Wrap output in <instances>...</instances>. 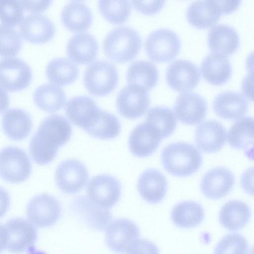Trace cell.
Segmentation results:
<instances>
[{"label":"cell","mask_w":254,"mask_h":254,"mask_svg":"<svg viewBox=\"0 0 254 254\" xmlns=\"http://www.w3.org/2000/svg\"><path fill=\"white\" fill-rule=\"evenodd\" d=\"M71 127L63 116L52 115L39 125L31 139L29 151L33 160L39 165L51 162L57 155L59 147L70 138Z\"/></svg>","instance_id":"1"},{"label":"cell","mask_w":254,"mask_h":254,"mask_svg":"<svg viewBox=\"0 0 254 254\" xmlns=\"http://www.w3.org/2000/svg\"><path fill=\"white\" fill-rule=\"evenodd\" d=\"M161 162L169 174L187 177L197 172L202 163V156L192 144L186 142L171 143L161 153Z\"/></svg>","instance_id":"2"},{"label":"cell","mask_w":254,"mask_h":254,"mask_svg":"<svg viewBox=\"0 0 254 254\" xmlns=\"http://www.w3.org/2000/svg\"><path fill=\"white\" fill-rule=\"evenodd\" d=\"M141 46V40L138 33L131 28L124 26L112 29L106 35L103 43L106 55L120 63L134 59Z\"/></svg>","instance_id":"3"},{"label":"cell","mask_w":254,"mask_h":254,"mask_svg":"<svg viewBox=\"0 0 254 254\" xmlns=\"http://www.w3.org/2000/svg\"><path fill=\"white\" fill-rule=\"evenodd\" d=\"M37 238L34 225L21 218L8 220L0 226V250L19 254L34 246Z\"/></svg>","instance_id":"4"},{"label":"cell","mask_w":254,"mask_h":254,"mask_svg":"<svg viewBox=\"0 0 254 254\" xmlns=\"http://www.w3.org/2000/svg\"><path fill=\"white\" fill-rule=\"evenodd\" d=\"M118 72L112 63L105 60H96L86 68L83 82L86 89L92 94L105 96L116 87Z\"/></svg>","instance_id":"5"},{"label":"cell","mask_w":254,"mask_h":254,"mask_svg":"<svg viewBox=\"0 0 254 254\" xmlns=\"http://www.w3.org/2000/svg\"><path fill=\"white\" fill-rule=\"evenodd\" d=\"M149 57L157 62H167L174 60L181 49L178 35L168 29H159L151 32L145 43Z\"/></svg>","instance_id":"6"},{"label":"cell","mask_w":254,"mask_h":254,"mask_svg":"<svg viewBox=\"0 0 254 254\" xmlns=\"http://www.w3.org/2000/svg\"><path fill=\"white\" fill-rule=\"evenodd\" d=\"M31 172V163L26 153L15 146H7L0 152V176L12 183L26 180Z\"/></svg>","instance_id":"7"},{"label":"cell","mask_w":254,"mask_h":254,"mask_svg":"<svg viewBox=\"0 0 254 254\" xmlns=\"http://www.w3.org/2000/svg\"><path fill=\"white\" fill-rule=\"evenodd\" d=\"M26 214L28 220L40 228L52 226L59 220L62 214L60 203L53 196L39 194L28 203Z\"/></svg>","instance_id":"8"},{"label":"cell","mask_w":254,"mask_h":254,"mask_svg":"<svg viewBox=\"0 0 254 254\" xmlns=\"http://www.w3.org/2000/svg\"><path fill=\"white\" fill-rule=\"evenodd\" d=\"M86 194L94 203L109 209L113 207L120 198L121 184L117 178L110 175H97L89 182Z\"/></svg>","instance_id":"9"},{"label":"cell","mask_w":254,"mask_h":254,"mask_svg":"<svg viewBox=\"0 0 254 254\" xmlns=\"http://www.w3.org/2000/svg\"><path fill=\"white\" fill-rule=\"evenodd\" d=\"M139 229L131 220L126 218L117 219L106 227L105 242L108 247L117 254H125L138 240Z\"/></svg>","instance_id":"10"},{"label":"cell","mask_w":254,"mask_h":254,"mask_svg":"<svg viewBox=\"0 0 254 254\" xmlns=\"http://www.w3.org/2000/svg\"><path fill=\"white\" fill-rule=\"evenodd\" d=\"M89 174L86 166L80 161L69 159L61 162L55 172L56 183L64 193L74 194L86 185Z\"/></svg>","instance_id":"11"},{"label":"cell","mask_w":254,"mask_h":254,"mask_svg":"<svg viewBox=\"0 0 254 254\" xmlns=\"http://www.w3.org/2000/svg\"><path fill=\"white\" fill-rule=\"evenodd\" d=\"M32 72L23 60L16 57L2 59L0 63L1 87L10 91L25 88L30 83Z\"/></svg>","instance_id":"12"},{"label":"cell","mask_w":254,"mask_h":254,"mask_svg":"<svg viewBox=\"0 0 254 254\" xmlns=\"http://www.w3.org/2000/svg\"><path fill=\"white\" fill-rule=\"evenodd\" d=\"M150 105L147 91L132 85L122 89L118 93L116 106L120 114L129 119H135L143 115Z\"/></svg>","instance_id":"13"},{"label":"cell","mask_w":254,"mask_h":254,"mask_svg":"<svg viewBox=\"0 0 254 254\" xmlns=\"http://www.w3.org/2000/svg\"><path fill=\"white\" fill-rule=\"evenodd\" d=\"M200 78L199 70L192 62L184 60L175 61L169 65L166 71L169 86L179 92L193 90Z\"/></svg>","instance_id":"14"},{"label":"cell","mask_w":254,"mask_h":254,"mask_svg":"<svg viewBox=\"0 0 254 254\" xmlns=\"http://www.w3.org/2000/svg\"><path fill=\"white\" fill-rule=\"evenodd\" d=\"M71 209L83 224L93 230H103L112 219L108 209L100 207L85 196L75 198L71 203Z\"/></svg>","instance_id":"15"},{"label":"cell","mask_w":254,"mask_h":254,"mask_svg":"<svg viewBox=\"0 0 254 254\" xmlns=\"http://www.w3.org/2000/svg\"><path fill=\"white\" fill-rule=\"evenodd\" d=\"M206 111L205 100L192 92L180 94L174 104L175 115L180 122L188 125H195L201 122Z\"/></svg>","instance_id":"16"},{"label":"cell","mask_w":254,"mask_h":254,"mask_svg":"<svg viewBox=\"0 0 254 254\" xmlns=\"http://www.w3.org/2000/svg\"><path fill=\"white\" fill-rule=\"evenodd\" d=\"M235 184L233 173L227 168L218 167L208 170L203 176L200 189L208 198L218 199L226 196Z\"/></svg>","instance_id":"17"},{"label":"cell","mask_w":254,"mask_h":254,"mask_svg":"<svg viewBox=\"0 0 254 254\" xmlns=\"http://www.w3.org/2000/svg\"><path fill=\"white\" fill-rule=\"evenodd\" d=\"M22 37L33 43H43L54 35L55 27L51 20L45 15L30 13L25 16L19 24Z\"/></svg>","instance_id":"18"},{"label":"cell","mask_w":254,"mask_h":254,"mask_svg":"<svg viewBox=\"0 0 254 254\" xmlns=\"http://www.w3.org/2000/svg\"><path fill=\"white\" fill-rule=\"evenodd\" d=\"M226 131L219 122L209 120L200 124L195 131V141L197 147L206 153H215L226 142Z\"/></svg>","instance_id":"19"},{"label":"cell","mask_w":254,"mask_h":254,"mask_svg":"<svg viewBox=\"0 0 254 254\" xmlns=\"http://www.w3.org/2000/svg\"><path fill=\"white\" fill-rule=\"evenodd\" d=\"M161 139L158 132L144 122L136 126L130 132L128 147L134 156L146 157L156 151Z\"/></svg>","instance_id":"20"},{"label":"cell","mask_w":254,"mask_h":254,"mask_svg":"<svg viewBox=\"0 0 254 254\" xmlns=\"http://www.w3.org/2000/svg\"><path fill=\"white\" fill-rule=\"evenodd\" d=\"M100 110L93 99L84 95L71 98L65 108L69 120L84 130L93 122Z\"/></svg>","instance_id":"21"},{"label":"cell","mask_w":254,"mask_h":254,"mask_svg":"<svg viewBox=\"0 0 254 254\" xmlns=\"http://www.w3.org/2000/svg\"><path fill=\"white\" fill-rule=\"evenodd\" d=\"M138 192L148 203L156 204L164 197L167 189L165 177L158 170L148 169L139 176L137 185Z\"/></svg>","instance_id":"22"},{"label":"cell","mask_w":254,"mask_h":254,"mask_svg":"<svg viewBox=\"0 0 254 254\" xmlns=\"http://www.w3.org/2000/svg\"><path fill=\"white\" fill-rule=\"evenodd\" d=\"M213 108L220 117L234 120L244 116L248 110V102L240 93L225 91L218 94L213 101Z\"/></svg>","instance_id":"23"},{"label":"cell","mask_w":254,"mask_h":254,"mask_svg":"<svg viewBox=\"0 0 254 254\" xmlns=\"http://www.w3.org/2000/svg\"><path fill=\"white\" fill-rule=\"evenodd\" d=\"M221 14L219 0L196 1L188 7L186 17L193 26L205 29L214 25Z\"/></svg>","instance_id":"24"},{"label":"cell","mask_w":254,"mask_h":254,"mask_svg":"<svg viewBox=\"0 0 254 254\" xmlns=\"http://www.w3.org/2000/svg\"><path fill=\"white\" fill-rule=\"evenodd\" d=\"M239 43L237 32L227 25H215L208 34L207 44L213 54L229 56L237 50Z\"/></svg>","instance_id":"25"},{"label":"cell","mask_w":254,"mask_h":254,"mask_svg":"<svg viewBox=\"0 0 254 254\" xmlns=\"http://www.w3.org/2000/svg\"><path fill=\"white\" fill-rule=\"evenodd\" d=\"M66 54L75 63L87 64L92 61L98 52V43L95 37L86 32L72 35L66 44Z\"/></svg>","instance_id":"26"},{"label":"cell","mask_w":254,"mask_h":254,"mask_svg":"<svg viewBox=\"0 0 254 254\" xmlns=\"http://www.w3.org/2000/svg\"><path fill=\"white\" fill-rule=\"evenodd\" d=\"M2 127L5 134L11 139L21 140L28 136L32 127L30 115L18 108L6 111L2 116Z\"/></svg>","instance_id":"27"},{"label":"cell","mask_w":254,"mask_h":254,"mask_svg":"<svg viewBox=\"0 0 254 254\" xmlns=\"http://www.w3.org/2000/svg\"><path fill=\"white\" fill-rule=\"evenodd\" d=\"M61 18L66 28L79 32L85 31L90 27L92 21V14L90 8L85 3L72 0L64 6Z\"/></svg>","instance_id":"28"},{"label":"cell","mask_w":254,"mask_h":254,"mask_svg":"<svg viewBox=\"0 0 254 254\" xmlns=\"http://www.w3.org/2000/svg\"><path fill=\"white\" fill-rule=\"evenodd\" d=\"M203 77L210 83L219 85L226 83L232 74V66L225 56L217 54L207 55L201 64Z\"/></svg>","instance_id":"29"},{"label":"cell","mask_w":254,"mask_h":254,"mask_svg":"<svg viewBox=\"0 0 254 254\" xmlns=\"http://www.w3.org/2000/svg\"><path fill=\"white\" fill-rule=\"evenodd\" d=\"M251 215L249 205L240 200H231L222 207L219 214L221 225L230 231L243 228L249 221Z\"/></svg>","instance_id":"30"},{"label":"cell","mask_w":254,"mask_h":254,"mask_svg":"<svg viewBox=\"0 0 254 254\" xmlns=\"http://www.w3.org/2000/svg\"><path fill=\"white\" fill-rule=\"evenodd\" d=\"M33 101L41 109L48 112H55L61 109L66 101L63 89L52 83H45L34 90Z\"/></svg>","instance_id":"31"},{"label":"cell","mask_w":254,"mask_h":254,"mask_svg":"<svg viewBox=\"0 0 254 254\" xmlns=\"http://www.w3.org/2000/svg\"><path fill=\"white\" fill-rule=\"evenodd\" d=\"M127 80L129 85L138 86L147 91L156 84L158 71L156 66L147 61H138L127 69Z\"/></svg>","instance_id":"32"},{"label":"cell","mask_w":254,"mask_h":254,"mask_svg":"<svg viewBox=\"0 0 254 254\" xmlns=\"http://www.w3.org/2000/svg\"><path fill=\"white\" fill-rule=\"evenodd\" d=\"M202 206L194 201H184L173 207L171 218L174 224L182 228H191L198 226L203 220Z\"/></svg>","instance_id":"33"},{"label":"cell","mask_w":254,"mask_h":254,"mask_svg":"<svg viewBox=\"0 0 254 254\" xmlns=\"http://www.w3.org/2000/svg\"><path fill=\"white\" fill-rule=\"evenodd\" d=\"M45 72L51 82L61 85L73 82L79 72L77 66L73 62L63 57L51 60L46 66Z\"/></svg>","instance_id":"34"},{"label":"cell","mask_w":254,"mask_h":254,"mask_svg":"<svg viewBox=\"0 0 254 254\" xmlns=\"http://www.w3.org/2000/svg\"><path fill=\"white\" fill-rule=\"evenodd\" d=\"M228 141L236 149L246 151L254 145V118L244 117L235 122L228 132Z\"/></svg>","instance_id":"35"},{"label":"cell","mask_w":254,"mask_h":254,"mask_svg":"<svg viewBox=\"0 0 254 254\" xmlns=\"http://www.w3.org/2000/svg\"><path fill=\"white\" fill-rule=\"evenodd\" d=\"M121 124L114 115L101 109L96 118L85 131L90 135L101 139H111L121 131Z\"/></svg>","instance_id":"36"},{"label":"cell","mask_w":254,"mask_h":254,"mask_svg":"<svg viewBox=\"0 0 254 254\" xmlns=\"http://www.w3.org/2000/svg\"><path fill=\"white\" fill-rule=\"evenodd\" d=\"M145 122L158 132L162 139L171 135L177 125V120L173 112L164 106L151 108L147 112Z\"/></svg>","instance_id":"37"},{"label":"cell","mask_w":254,"mask_h":254,"mask_svg":"<svg viewBox=\"0 0 254 254\" xmlns=\"http://www.w3.org/2000/svg\"><path fill=\"white\" fill-rule=\"evenodd\" d=\"M98 6L102 15L114 24H122L128 18L131 6L127 0H99Z\"/></svg>","instance_id":"38"},{"label":"cell","mask_w":254,"mask_h":254,"mask_svg":"<svg viewBox=\"0 0 254 254\" xmlns=\"http://www.w3.org/2000/svg\"><path fill=\"white\" fill-rule=\"evenodd\" d=\"M0 55L5 57L14 56L20 50L22 40L17 31L14 28L1 23Z\"/></svg>","instance_id":"39"},{"label":"cell","mask_w":254,"mask_h":254,"mask_svg":"<svg viewBox=\"0 0 254 254\" xmlns=\"http://www.w3.org/2000/svg\"><path fill=\"white\" fill-rule=\"evenodd\" d=\"M249 245L246 238L237 233L228 234L216 246L214 254H247Z\"/></svg>","instance_id":"40"},{"label":"cell","mask_w":254,"mask_h":254,"mask_svg":"<svg viewBox=\"0 0 254 254\" xmlns=\"http://www.w3.org/2000/svg\"><path fill=\"white\" fill-rule=\"evenodd\" d=\"M23 7L20 1L0 0V17L3 24L14 26L23 20Z\"/></svg>","instance_id":"41"},{"label":"cell","mask_w":254,"mask_h":254,"mask_svg":"<svg viewBox=\"0 0 254 254\" xmlns=\"http://www.w3.org/2000/svg\"><path fill=\"white\" fill-rule=\"evenodd\" d=\"M127 254H159L157 247L145 239L137 240L130 247Z\"/></svg>","instance_id":"42"},{"label":"cell","mask_w":254,"mask_h":254,"mask_svg":"<svg viewBox=\"0 0 254 254\" xmlns=\"http://www.w3.org/2000/svg\"><path fill=\"white\" fill-rule=\"evenodd\" d=\"M132 5L138 11L151 15L160 11L164 4V1H131Z\"/></svg>","instance_id":"43"},{"label":"cell","mask_w":254,"mask_h":254,"mask_svg":"<svg viewBox=\"0 0 254 254\" xmlns=\"http://www.w3.org/2000/svg\"><path fill=\"white\" fill-rule=\"evenodd\" d=\"M242 91L244 96L254 102V69L248 70L242 82Z\"/></svg>","instance_id":"44"},{"label":"cell","mask_w":254,"mask_h":254,"mask_svg":"<svg viewBox=\"0 0 254 254\" xmlns=\"http://www.w3.org/2000/svg\"><path fill=\"white\" fill-rule=\"evenodd\" d=\"M241 184L246 193L254 196V167L249 168L243 173L241 178Z\"/></svg>","instance_id":"45"},{"label":"cell","mask_w":254,"mask_h":254,"mask_svg":"<svg viewBox=\"0 0 254 254\" xmlns=\"http://www.w3.org/2000/svg\"><path fill=\"white\" fill-rule=\"evenodd\" d=\"M24 9L32 12L45 10L52 2L51 0H20Z\"/></svg>","instance_id":"46"},{"label":"cell","mask_w":254,"mask_h":254,"mask_svg":"<svg viewBox=\"0 0 254 254\" xmlns=\"http://www.w3.org/2000/svg\"><path fill=\"white\" fill-rule=\"evenodd\" d=\"M246 66L248 70L254 69V51L248 56L246 59Z\"/></svg>","instance_id":"47"},{"label":"cell","mask_w":254,"mask_h":254,"mask_svg":"<svg viewBox=\"0 0 254 254\" xmlns=\"http://www.w3.org/2000/svg\"><path fill=\"white\" fill-rule=\"evenodd\" d=\"M26 252L27 254H47L45 252L37 250L34 246L29 248Z\"/></svg>","instance_id":"48"},{"label":"cell","mask_w":254,"mask_h":254,"mask_svg":"<svg viewBox=\"0 0 254 254\" xmlns=\"http://www.w3.org/2000/svg\"><path fill=\"white\" fill-rule=\"evenodd\" d=\"M249 254H254V246L251 249Z\"/></svg>","instance_id":"49"}]
</instances>
